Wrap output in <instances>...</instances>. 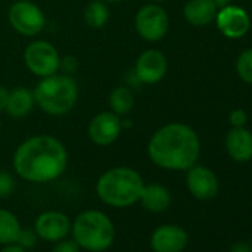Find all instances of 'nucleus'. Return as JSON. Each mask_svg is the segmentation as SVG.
<instances>
[{"label":"nucleus","instance_id":"obj_1","mask_svg":"<svg viewBox=\"0 0 252 252\" xmlns=\"http://www.w3.org/2000/svg\"><path fill=\"white\" fill-rule=\"evenodd\" d=\"M12 163L20 178L37 184L51 183L65 172L68 152L52 135H34L17 147Z\"/></svg>","mask_w":252,"mask_h":252},{"label":"nucleus","instance_id":"obj_2","mask_svg":"<svg viewBox=\"0 0 252 252\" xmlns=\"http://www.w3.org/2000/svg\"><path fill=\"white\" fill-rule=\"evenodd\" d=\"M150 160L166 171H187L200 156V141L184 123H168L158 129L147 146Z\"/></svg>","mask_w":252,"mask_h":252},{"label":"nucleus","instance_id":"obj_3","mask_svg":"<svg viewBox=\"0 0 252 252\" xmlns=\"http://www.w3.org/2000/svg\"><path fill=\"white\" fill-rule=\"evenodd\" d=\"M144 186L138 171L129 166H114L99 175L95 191L107 206L128 208L140 202Z\"/></svg>","mask_w":252,"mask_h":252},{"label":"nucleus","instance_id":"obj_4","mask_svg":"<svg viewBox=\"0 0 252 252\" xmlns=\"http://www.w3.org/2000/svg\"><path fill=\"white\" fill-rule=\"evenodd\" d=\"M33 94L37 107L43 113L64 116L74 108L79 99V86L71 76L55 73L40 79Z\"/></svg>","mask_w":252,"mask_h":252},{"label":"nucleus","instance_id":"obj_5","mask_svg":"<svg viewBox=\"0 0 252 252\" xmlns=\"http://www.w3.org/2000/svg\"><path fill=\"white\" fill-rule=\"evenodd\" d=\"M73 239L88 252L107 251L116 237V228L111 218L96 209H86L80 212L71 222Z\"/></svg>","mask_w":252,"mask_h":252},{"label":"nucleus","instance_id":"obj_6","mask_svg":"<svg viewBox=\"0 0 252 252\" xmlns=\"http://www.w3.org/2000/svg\"><path fill=\"white\" fill-rule=\"evenodd\" d=\"M24 63L30 73L40 79L52 76L61 68V57L48 40H33L24 51Z\"/></svg>","mask_w":252,"mask_h":252},{"label":"nucleus","instance_id":"obj_7","mask_svg":"<svg viewBox=\"0 0 252 252\" xmlns=\"http://www.w3.org/2000/svg\"><path fill=\"white\" fill-rule=\"evenodd\" d=\"M8 20L11 27L27 37L37 36L42 33L46 24L43 11L30 0H17L9 8Z\"/></svg>","mask_w":252,"mask_h":252},{"label":"nucleus","instance_id":"obj_8","mask_svg":"<svg viewBox=\"0 0 252 252\" xmlns=\"http://www.w3.org/2000/svg\"><path fill=\"white\" fill-rule=\"evenodd\" d=\"M135 30L146 42H159L169 30V17L159 3H147L135 15Z\"/></svg>","mask_w":252,"mask_h":252},{"label":"nucleus","instance_id":"obj_9","mask_svg":"<svg viewBox=\"0 0 252 252\" xmlns=\"http://www.w3.org/2000/svg\"><path fill=\"white\" fill-rule=\"evenodd\" d=\"M123 129V120L116 113L107 110L95 114L88 126L89 140L98 147H108L117 141Z\"/></svg>","mask_w":252,"mask_h":252},{"label":"nucleus","instance_id":"obj_10","mask_svg":"<svg viewBox=\"0 0 252 252\" xmlns=\"http://www.w3.org/2000/svg\"><path fill=\"white\" fill-rule=\"evenodd\" d=\"M33 228L39 239L55 243L70 234L71 220L61 211H45L36 218Z\"/></svg>","mask_w":252,"mask_h":252},{"label":"nucleus","instance_id":"obj_11","mask_svg":"<svg viewBox=\"0 0 252 252\" xmlns=\"http://www.w3.org/2000/svg\"><path fill=\"white\" fill-rule=\"evenodd\" d=\"M168 73V60L158 49L144 51L135 63V76L141 83L155 85Z\"/></svg>","mask_w":252,"mask_h":252},{"label":"nucleus","instance_id":"obj_12","mask_svg":"<svg viewBox=\"0 0 252 252\" xmlns=\"http://www.w3.org/2000/svg\"><path fill=\"white\" fill-rule=\"evenodd\" d=\"M187 245V231L175 224L159 225L150 236V246L155 252H183Z\"/></svg>","mask_w":252,"mask_h":252},{"label":"nucleus","instance_id":"obj_13","mask_svg":"<svg viewBox=\"0 0 252 252\" xmlns=\"http://www.w3.org/2000/svg\"><path fill=\"white\" fill-rule=\"evenodd\" d=\"M187 189L197 200H211L220 190L217 175L205 166H191L187 169Z\"/></svg>","mask_w":252,"mask_h":252},{"label":"nucleus","instance_id":"obj_14","mask_svg":"<svg viewBox=\"0 0 252 252\" xmlns=\"http://www.w3.org/2000/svg\"><path fill=\"white\" fill-rule=\"evenodd\" d=\"M215 20L220 32L230 39H239L245 36V33L249 30L251 26V20L248 14L242 8L231 6V5L221 8L220 12H217Z\"/></svg>","mask_w":252,"mask_h":252},{"label":"nucleus","instance_id":"obj_15","mask_svg":"<svg viewBox=\"0 0 252 252\" xmlns=\"http://www.w3.org/2000/svg\"><path fill=\"white\" fill-rule=\"evenodd\" d=\"M225 149L228 156L236 162H248L252 159V134L245 128H233L225 137Z\"/></svg>","mask_w":252,"mask_h":252},{"label":"nucleus","instance_id":"obj_16","mask_svg":"<svg viewBox=\"0 0 252 252\" xmlns=\"http://www.w3.org/2000/svg\"><path fill=\"white\" fill-rule=\"evenodd\" d=\"M218 8L212 0H189L184 6V18L194 27H205L217 17Z\"/></svg>","mask_w":252,"mask_h":252},{"label":"nucleus","instance_id":"obj_17","mask_svg":"<svg viewBox=\"0 0 252 252\" xmlns=\"http://www.w3.org/2000/svg\"><path fill=\"white\" fill-rule=\"evenodd\" d=\"M171 191L162 184H147L143 189L140 202L141 206L149 212H163L171 205Z\"/></svg>","mask_w":252,"mask_h":252},{"label":"nucleus","instance_id":"obj_18","mask_svg":"<svg viewBox=\"0 0 252 252\" xmlns=\"http://www.w3.org/2000/svg\"><path fill=\"white\" fill-rule=\"evenodd\" d=\"M36 101H34V94L32 89L27 88H15L9 91V98H8V105H6V113L11 117L20 119L32 113L34 108Z\"/></svg>","mask_w":252,"mask_h":252},{"label":"nucleus","instance_id":"obj_19","mask_svg":"<svg viewBox=\"0 0 252 252\" xmlns=\"http://www.w3.org/2000/svg\"><path fill=\"white\" fill-rule=\"evenodd\" d=\"M135 105L134 92L128 86H116L108 95V107L110 111L116 113L117 116H126L132 111Z\"/></svg>","mask_w":252,"mask_h":252},{"label":"nucleus","instance_id":"obj_20","mask_svg":"<svg viewBox=\"0 0 252 252\" xmlns=\"http://www.w3.org/2000/svg\"><path fill=\"white\" fill-rule=\"evenodd\" d=\"M21 228L23 225L14 212L0 208V245L15 243Z\"/></svg>","mask_w":252,"mask_h":252},{"label":"nucleus","instance_id":"obj_21","mask_svg":"<svg viewBox=\"0 0 252 252\" xmlns=\"http://www.w3.org/2000/svg\"><path fill=\"white\" fill-rule=\"evenodd\" d=\"M110 18V11L104 0H91L85 6L83 20L91 29H102Z\"/></svg>","mask_w":252,"mask_h":252},{"label":"nucleus","instance_id":"obj_22","mask_svg":"<svg viewBox=\"0 0 252 252\" xmlns=\"http://www.w3.org/2000/svg\"><path fill=\"white\" fill-rule=\"evenodd\" d=\"M236 68H237L239 77L245 83L252 85V49H246L239 55Z\"/></svg>","mask_w":252,"mask_h":252},{"label":"nucleus","instance_id":"obj_23","mask_svg":"<svg viewBox=\"0 0 252 252\" xmlns=\"http://www.w3.org/2000/svg\"><path fill=\"white\" fill-rule=\"evenodd\" d=\"M15 190V178L6 172L2 171L0 172V199H5L9 197Z\"/></svg>","mask_w":252,"mask_h":252},{"label":"nucleus","instance_id":"obj_24","mask_svg":"<svg viewBox=\"0 0 252 252\" xmlns=\"http://www.w3.org/2000/svg\"><path fill=\"white\" fill-rule=\"evenodd\" d=\"M37 239L39 237H37L34 228H21L20 236H18V239H17L15 243H18L21 248H24L26 251H29V249H32V248L36 246Z\"/></svg>","mask_w":252,"mask_h":252},{"label":"nucleus","instance_id":"obj_25","mask_svg":"<svg viewBox=\"0 0 252 252\" xmlns=\"http://www.w3.org/2000/svg\"><path fill=\"white\" fill-rule=\"evenodd\" d=\"M51 252H82V248L76 243L74 239H63L55 242Z\"/></svg>","mask_w":252,"mask_h":252},{"label":"nucleus","instance_id":"obj_26","mask_svg":"<svg viewBox=\"0 0 252 252\" xmlns=\"http://www.w3.org/2000/svg\"><path fill=\"white\" fill-rule=\"evenodd\" d=\"M228 120H230V125L233 126V128H245V125L248 122V114L243 110L236 108L230 113Z\"/></svg>","mask_w":252,"mask_h":252},{"label":"nucleus","instance_id":"obj_27","mask_svg":"<svg viewBox=\"0 0 252 252\" xmlns=\"http://www.w3.org/2000/svg\"><path fill=\"white\" fill-rule=\"evenodd\" d=\"M8 98H9V89L0 85V113L6 110L8 105Z\"/></svg>","mask_w":252,"mask_h":252},{"label":"nucleus","instance_id":"obj_28","mask_svg":"<svg viewBox=\"0 0 252 252\" xmlns=\"http://www.w3.org/2000/svg\"><path fill=\"white\" fill-rule=\"evenodd\" d=\"M230 252H252V251H251V245L245 242H236L234 245H231Z\"/></svg>","mask_w":252,"mask_h":252},{"label":"nucleus","instance_id":"obj_29","mask_svg":"<svg viewBox=\"0 0 252 252\" xmlns=\"http://www.w3.org/2000/svg\"><path fill=\"white\" fill-rule=\"evenodd\" d=\"M0 252H27V251L24 248H21L18 243H9V245H3Z\"/></svg>","mask_w":252,"mask_h":252},{"label":"nucleus","instance_id":"obj_30","mask_svg":"<svg viewBox=\"0 0 252 252\" xmlns=\"http://www.w3.org/2000/svg\"><path fill=\"white\" fill-rule=\"evenodd\" d=\"M212 2H214V5H215L218 9H221V8H225V6H228L231 0H212Z\"/></svg>","mask_w":252,"mask_h":252},{"label":"nucleus","instance_id":"obj_31","mask_svg":"<svg viewBox=\"0 0 252 252\" xmlns=\"http://www.w3.org/2000/svg\"><path fill=\"white\" fill-rule=\"evenodd\" d=\"M104 2H105V3H107V2H108V3H117V2H123V0H104Z\"/></svg>","mask_w":252,"mask_h":252},{"label":"nucleus","instance_id":"obj_32","mask_svg":"<svg viewBox=\"0 0 252 252\" xmlns=\"http://www.w3.org/2000/svg\"><path fill=\"white\" fill-rule=\"evenodd\" d=\"M149 2H153V3H160V2H166V0H149Z\"/></svg>","mask_w":252,"mask_h":252},{"label":"nucleus","instance_id":"obj_33","mask_svg":"<svg viewBox=\"0 0 252 252\" xmlns=\"http://www.w3.org/2000/svg\"><path fill=\"white\" fill-rule=\"evenodd\" d=\"M0 129H2V120H0Z\"/></svg>","mask_w":252,"mask_h":252},{"label":"nucleus","instance_id":"obj_34","mask_svg":"<svg viewBox=\"0 0 252 252\" xmlns=\"http://www.w3.org/2000/svg\"><path fill=\"white\" fill-rule=\"evenodd\" d=\"M251 251H252V240H251Z\"/></svg>","mask_w":252,"mask_h":252}]
</instances>
